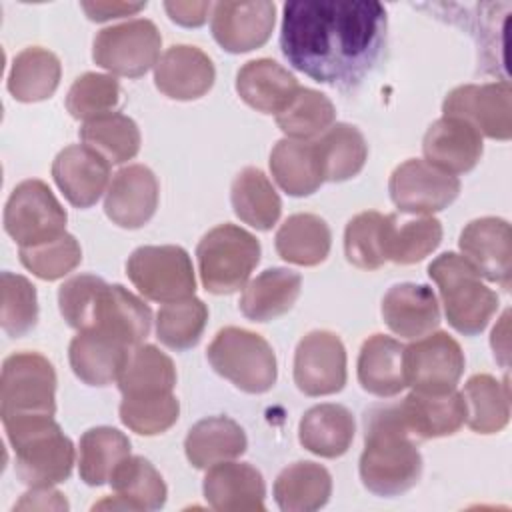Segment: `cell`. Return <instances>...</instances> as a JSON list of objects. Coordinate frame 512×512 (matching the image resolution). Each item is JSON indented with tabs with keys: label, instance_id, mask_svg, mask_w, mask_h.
<instances>
[{
	"label": "cell",
	"instance_id": "cell-1",
	"mask_svg": "<svg viewBox=\"0 0 512 512\" xmlns=\"http://www.w3.org/2000/svg\"><path fill=\"white\" fill-rule=\"evenodd\" d=\"M386 26V8L372 0L286 2L280 48L296 70L346 90L360 84L376 64Z\"/></svg>",
	"mask_w": 512,
	"mask_h": 512
},
{
	"label": "cell",
	"instance_id": "cell-2",
	"mask_svg": "<svg viewBox=\"0 0 512 512\" xmlns=\"http://www.w3.org/2000/svg\"><path fill=\"white\" fill-rule=\"evenodd\" d=\"M58 308L78 332L100 330L130 348L142 344L152 328V310L122 284H108L94 274H78L58 288Z\"/></svg>",
	"mask_w": 512,
	"mask_h": 512
},
{
	"label": "cell",
	"instance_id": "cell-3",
	"mask_svg": "<svg viewBox=\"0 0 512 512\" xmlns=\"http://www.w3.org/2000/svg\"><path fill=\"white\" fill-rule=\"evenodd\" d=\"M360 480L376 496H400L422 476L418 440L404 426L398 404L374 406L364 416Z\"/></svg>",
	"mask_w": 512,
	"mask_h": 512
},
{
	"label": "cell",
	"instance_id": "cell-4",
	"mask_svg": "<svg viewBox=\"0 0 512 512\" xmlns=\"http://www.w3.org/2000/svg\"><path fill=\"white\" fill-rule=\"evenodd\" d=\"M2 424L14 450V470L20 482L32 488L68 480L76 450L50 414L10 416L2 418Z\"/></svg>",
	"mask_w": 512,
	"mask_h": 512
},
{
	"label": "cell",
	"instance_id": "cell-5",
	"mask_svg": "<svg viewBox=\"0 0 512 512\" xmlns=\"http://www.w3.org/2000/svg\"><path fill=\"white\" fill-rule=\"evenodd\" d=\"M436 282L448 324L464 334H480L498 310V294L482 282L476 268L456 252H444L428 264Z\"/></svg>",
	"mask_w": 512,
	"mask_h": 512
},
{
	"label": "cell",
	"instance_id": "cell-6",
	"mask_svg": "<svg viewBox=\"0 0 512 512\" xmlns=\"http://www.w3.org/2000/svg\"><path fill=\"white\" fill-rule=\"evenodd\" d=\"M206 358L216 374L248 394L268 392L278 378L276 354L258 332L226 326L212 338Z\"/></svg>",
	"mask_w": 512,
	"mask_h": 512
},
{
	"label": "cell",
	"instance_id": "cell-7",
	"mask_svg": "<svg viewBox=\"0 0 512 512\" xmlns=\"http://www.w3.org/2000/svg\"><path fill=\"white\" fill-rule=\"evenodd\" d=\"M202 286L212 294H234L246 286L260 262V242L236 224H218L196 246Z\"/></svg>",
	"mask_w": 512,
	"mask_h": 512
},
{
	"label": "cell",
	"instance_id": "cell-8",
	"mask_svg": "<svg viewBox=\"0 0 512 512\" xmlns=\"http://www.w3.org/2000/svg\"><path fill=\"white\" fill-rule=\"evenodd\" d=\"M126 274L134 288L152 302H176L196 292L190 254L182 246H140L126 260Z\"/></svg>",
	"mask_w": 512,
	"mask_h": 512
},
{
	"label": "cell",
	"instance_id": "cell-9",
	"mask_svg": "<svg viewBox=\"0 0 512 512\" xmlns=\"http://www.w3.org/2000/svg\"><path fill=\"white\" fill-rule=\"evenodd\" d=\"M56 412V370L38 352L10 354L0 374V416Z\"/></svg>",
	"mask_w": 512,
	"mask_h": 512
},
{
	"label": "cell",
	"instance_id": "cell-10",
	"mask_svg": "<svg viewBox=\"0 0 512 512\" xmlns=\"http://www.w3.org/2000/svg\"><path fill=\"white\" fill-rule=\"evenodd\" d=\"M162 36L148 18L102 28L92 44V60L116 76L140 78L160 60Z\"/></svg>",
	"mask_w": 512,
	"mask_h": 512
},
{
	"label": "cell",
	"instance_id": "cell-11",
	"mask_svg": "<svg viewBox=\"0 0 512 512\" xmlns=\"http://www.w3.org/2000/svg\"><path fill=\"white\" fill-rule=\"evenodd\" d=\"M68 214L42 180L20 182L4 206V230L20 246H36L66 232Z\"/></svg>",
	"mask_w": 512,
	"mask_h": 512
},
{
	"label": "cell",
	"instance_id": "cell-12",
	"mask_svg": "<svg viewBox=\"0 0 512 512\" xmlns=\"http://www.w3.org/2000/svg\"><path fill=\"white\" fill-rule=\"evenodd\" d=\"M442 112L466 120L486 138L502 142L512 138V88L508 80L456 86L446 94Z\"/></svg>",
	"mask_w": 512,
	"mask_h": 512
},
{
	"label": "cell",
	"instance_id": "cell-13",
	"mask_svg": "<svg viewBox=\"0 0 512 512\" xmlns=\"http://www.w3.org/2000/svg\"><path fill=\"white\" fill-rule=\"evenodd\" d=\"M388 192L400 212L430 216L458 198L460 180L426 160L410 158L390 174Z\"/></svg>",
	"mask_w": 512,
	"mask_h": 512
},
{
	"label": "cell",
	"instance_id": "cell-14",
	"mask_svg": "<svg viewBox=\"0 0 512 512\" xmlns=\"http://www.w3.org/2000/svg\"><path fill=\"white\" fill-rule=\"evenodd\" d=\"M464 352L460 344L442 330H434L410 346H404L406 386L418 392L454 390L464 372Z\"/></svg>",
	"mask_w": 512,
	"mask_h": 512
},
{
	"label": "cell",
	"instance_id": "cell-15",
	"mask_svg": "<svg viewBox=\"0 0 512 512\" xmlns=\"http://www.w3.org/2000/svg\"><path fill=\"white\" fill-rule=\"evenodd\" d=\"M346 348L328 330H312L294 352V384L306 396L336 394L346 384Z\"/></svg>",
	"mask_w": 512,
	"mask_h": 512
},
{
	"label": "cell",
	"instance_id": "cell-16",
	"mask_svg": "<svg viewBox=\"0 0 512 512\" xmlns=\"http://www.w3.org/2000/svg\"><path fill=\"white\" fill-rule=\"evenodd\" d=\"M276 24V4L254 2H216L212 6L210 30L214 40L230 54H242L264 46Z\"/></svg>",
	"mask_w": 512,
	"mask_h": 512
},
{
	"label": "cell",
	"instance_id": "cell-17",
	"mask_svg": "<svg viewBox=\"0 0 512 512\" xmlns=\"http://www.w3.org/2000/svg\"><path fill=\"white\" fill-rule=\"evenodd\" d=\"M458 246L482 278L500 284L504 290L510 288L512 232L504 218L484 216L468 222L460 232Z\"/></svg>",
	"mask_w": 512,
	"mask_h": 512
},
{
	"label": "cell",
	"instance_id": "cell-18",
	"mask_svg": "<svg viewBox=\"0 0 512 512\" xmlns=\"http://www.w3.org/2000/svg\"><path fill=\"white\" fill-rule=\"evenodd\" d=\"M52 178L72 206L90 208L108 190L110 162L88 144H70L56 154Z\"/></svg>",
	"mask_w": 512,
	"mask_h": 512
},
{
	"label": "cell",
	"instance_id": "cell-19",
	"mask_svg": "<svg viewBox=\"0 0 512 512\" xmlns=\"http://www.w3.org/2000/svg\"><path fill=\"white\" fill-rule=\"evenodd\" d=\"M160 186L154 172L144 164L120 168L106 190L104 212L120 228H142L156 212Z\"/></svg>",
	"mask_w": 512,
	"mask_h": 512
},
{
	"label": "cell",
	"instance_id": "cell-20",
	"mask_svg": "<svg viewBox=\"0 0 512 512\" xmlns=\"http://www.w3.org/2000/svg\"><path fill=\"white\" fill-rule=\"evenodd\" d=\"M426 162L456 176L470 172L482 158V134L462 118L442 116L432 122L422 138Z\"/></svg>",
	"mask_w": 512,
	"mask_h": 512
},
{
	"label": "cell",
	"instance_id": "cell-21",
	"mask_svg": "<svg viewBox=\"0 0 512 512\" xmlns=\"http://www.w3.org/2000/svg\"><path fill=\"white\" fill-rule=\"evenodd\" d=\"M216 80L210 56L198 46L174 44L154 66L156 88L172 100H198Z\"/></svg>",
	"mask_w": 512,
	"mask_h": 512
},
{
	"label": "cell",
	"instance_id": "cell-22",
	"mask_svg": "<svg viewBox=\"0 0 512 512\" xmlns=\"http://www.w3.org/2000/svg\"><path fill=\"white\" fill-rule=\"evenodd\" d=\"M202 492L218 512H262L266 484L262 474L248 462H218L208 468Z\"/></svg>",
	"mask_w": 512,
	"mask_h": 512
},
{
	"label": "cell",
	"instance_id": "cell-23",
	"mask_svg": "<svg viewBox=\"0 0 512 512\" xmlns=\"http://www.w3.org/2000/svg\"><path fill=\"white\" fill-rule=\"evenodd\" d=\"M398 412L416 440L452 436L466 422V402L456 388L446 392L412 390L398 402Z\"/></svg>",
	"mask_w": 512,
	"mask_h": 512
},
{
	"label": "cell",
	"instance_id": "cell-24",
	"mask_svg": "<svg viewBox=\"0 0 512 512\" xmlns=\"http://www.w3.org/2000/svg\"><path fill=\"white\" fill-rule=\"evenodd\" d=\"M382 320L400 338L418 340L440 324V304L426 284H394L382 298Z\"/></svg>",
	"mask_w": 512,
	"mask_h": 512
},
{
	"label": "cell",
	"instance_id": "cell-25",
	"mask_svg": "<svg viewBox=\"0 0 512 512\" xmlns=\"http://www.w3.org/2000/svg\"><path fill=\"white\" fill-rule=\"evenodd\" d=\"M130 346L100 330L78 332L68 346L70 368L88 386H110L128 360Z\"/></svg>",
	"mask_w": 512,
	"mask_h": 512
},
{
	"label": "cell",
	"instance_id": "cell-26",
	"mask_svg": "<svg viewBox=\"0 0 512 512\" xmlns=\"http://www.w3.org/2000/svg\"><path fill=\"white\" fill-rule=\"evenodd\" d=\"M114 498H106L96 508L160 510L166 504L168 488L162 474L144 456H126L110 476Z\"/></svg>",
	"mask_w": 512,
	"mask_h": 512
},
{
	"label": "cell",
	"instance_id": "cell-27",
	"mask_svg": "<svg viewBox=\"0 0 512 512\" xmlns=\"http://www.w3.org/2000/svg\"><path fill=\"white\" fill-rule=\"evenodd\" d=\"M298 90L294 74L272 58L250 60L236 74L238 96L262 114L282 112Z\"/></svg>",
	"mask_w": 512,
	"mask_h": 512
},
{
	"label": "cell",
	"instance_id": "cell-28",
	"mask_svg": "<svg viewBox=\"0 0 512 512\" xmlns=\"http://www.w3.org/2000/svg\"><path fill=\"white\" fill-rule=\"evenodd\" d=\"M356 374L360 386L378 398H392L406 388L404 346L386 334H372L364 340Z\"/></svg>",
	"mask_w": 512,
	"mask_h": 512
},
{
	"label": "cell",
	"instance_id": "cell-29",
	"mask_svg": "<svg viewBox=\"0 0 512 512\" xmlns=\"http://www.w3.org/2000/svg\"><path fill=\"white\" fill-rule=\"evenodd\" d=\"M356 432L352 412L342 404H316L304 412L298 424L300 444L320 456L338 458L348 452Z\"/></svg>",
	"mask_w": 512,
	"mask_h": 512
},
{
	"label": "cell",
	"instance_id": "cell-30",
	"mask_svg": "<svg viewBox=\"0 0 512 512\" xmlns=\"http://www.w3.org/2000/svg\"><path fill=\"white\" fill-rule=\"evenodd\" d=\"M248 440L242 426L228 416H208L198 420L186 434L184 452L188 462L198 470L226 460H234L246 452Z\"/></svg>",
	"mask_w": 512,
	"mask_h": 512
},
{
	"label": "cell",
	"instance_id": "cell-31",
	"mask_svg": "<svg viewBox=\"0 0 512 512\" xmlns=\"http://www.w3.org/2000/svg\"><path fill=\"white\" fill-rule=\"evenodd\" d=\"M302 276L288 268H268L252 278L240 296V312L252 322L284 316L298 300Z\"/></svg>",
	"mask_w": 512,
	"mask_h": 512
},
{
	"label": "cell",
	"instance_id": "cell-32",
	"mask_svg": "<svg viewBox=\"0 0 512 512\" xmlns=\"http://www.w3.org/2000/svg\"><path fill=\"white\" fill-rule=\"evenodd\" d=\"M270 172L276 184L296 198L314 194L326 182L312 140H278L270 152Z\"/></svg>",
	"mask_w": 512,
	"mask_h": 512
},
{
	"label": "cell",
	"instance_id": "cell-33",
	"mask_svg": "<svg viewBox=\"0 0 512 512\" xmlns=\"http://www.w3.org/2000/svg\"><path fill=\"white\" fill-rule=\"evenodd\" d=\"M394 230V214H380L376 210L356 214L344 230L346 260L362 270H378L388 262Z\"/></svg>",
	"mask_w": 512,
	"mask_h": 512
},
{
	"label": "cell",
	"instance_id": "cell-34",
	"mask_svg": "<svg viewBox=\"0 0 512 512\" xmlns=\"http://www.w3.org/2000/svg\"><path fill=\"white\" fill-rule=\"evenodd\" d=\"M274 244L282 260L296 266H318L330 254L332 232L318 214L298 212L280 224Z\"/></svg>",
	"mask_w": 512,
	"mask_h": 512
},
{
	"label": "cell",
	"instance_id": "cell-35",
	"mask_svg": "<svg viewBox=\"0 0 512 512\" xmlns=\"http://www.w3.org/2000/svg\"><path fill=\"white\" fill-rule=\"evenodd\" d=\"M330 494V472L310 460L288 464L274 480V500L284 512L318 510L330 500Z\"/></svg>",
	"mask_w": 512,
	"mask_h": 512
},
{
	"label": "cell",
	"instance_id": "cell-36",
	"mask_svg": "<svg viewBox=\"0 0 512 512\" xmlns=\"http://www.w3.org/2000/svg\"><path fill=\"white\" fill-rule=\"evenodd\" d=\"M230 202L234 214L256 230H270L282 212V200L268 176L254 166L236 174L230 186Z\"/></svg>",
	"mask_w": 512,
	"mask_h": 512
},
{
	"label": "cell",
	"instance_id": "cell-37",
	"mask_svg": "<svg viewBox=\"0 0 512 512\" xmlns=\"http://www.w3.org/2000/svg\"><path fill=\"white\" fill-rule=\"evenodd\" d=\"M60 76L58 56L46 48L30 46L14 56L6 86L18 102H40L56 92Z\"/></svg>",
	"mask_w": 512,
	"mask_h": 512
},
{
	"label": "cell",
	"instance_id": "cell-38",
	"mask_svg": "<svg viewBox=\"0 0 512 512\" xmlns=\"http://www.w3.org/2000/svg\"><path fill=\"white\" fill-rule=\"evenodd\" d=\"M466 424L476 434H496L510 420V386L490 374H474L464 384Z\"/></svg>",
	"mask_w": 512,
	"mask_h": 512
},
{
	"label": "cell",
	"instance_id": "cell-39",
	"mask_svg": "<svg viewBox=\"0 0 512 512\" xmlns=\"http://www.w3.org/2000/svg\"><path fill=\"white\" fill-rule=\"evenodd\" d=\"M314 144L326 182H344L354 178L368 158L364 134L346 122L332 124L318 140H314Z\"/></svg>",
	"mask_w": 512,
	"mask_h": 512
},
{
	"label": "cell",
	"instance_id": "cell-40",
	"mask_svg": "<svg viewBox=\"0 0 512 512\" xmlns=\"http://www.w3.org/2000/svg\"><path fill=\"white\" fill-rule=\"evenodd\" d=\"M176 368L168 354L154 344H138L130 350L128 360L118 376L122 396H146L174 392Z\"/></svg>",
	"mask_w": 512,
	"mask_h": 512
},
{
	"label": "cell",
	"instance_id": "cell-41",
	"mask_svg": "<svg viewBox=\"0 0 512 512\" xmlns=\"http://www.w3.org/2000/svg\"><path fill=\"white\" fill-rule=\"evenodd\" d=\"M130 456V440L124 432L112 426H96L80 436L78 472L88 486L110 482L116 466Z\"/></svg>",
	"mask_w": 512,
	"mask_h": 512
},
{
	"label": "cell",
	"instance_id": "cell-42",
	"mask_svg": "<svg viewBox=\"0 0 512 512\" xmlns=\"http://www.w3.org/2000/svg\"><path fill=\"white\" fill-rule=\"evenodd\" d=\"M80 138L84 144L100 152L110 164H124L140 150L138 124L122 112H108L84 122Z\"/></svg>",
	"mask_w": 512,
	"mask_h": 512
},
{
	"label": "cell",
	"instance_id": "cell-43",
	"mask_svg": "<svg viewBox=\"0 0 512 512\" xmlns=\"http://www.w3.org/2000/svg\"><path fill=\"white\" fill-rule=\"evenodd\" d=\"M336 120L332 100L312 88H302L294 94L288 106L276 114L278 128L292 140H312L322 136Z\"/></svg>",
	"mask_w": 512,
	"mask_h": 512
},
{
	"label": "cell",
	"instance_id": "cell-44",
	"mask_svg": "<svg viewBox=\"0 0 512 512\" xmlns=\"http://www.w3.org/2000/svg\"><path fill=\"white\" fill-rule=\"evenodd\" d=\"M208 322V306L196 298L164 304L156 314V336L170 350L182 352L196 346Z\"/></svg>",
	"mask_w": 512,
	"mask_h": 512
},
{
	"label": "cell",
	"instance_id": "cell-45",
	"mask_svg": "<svg viewBox=\"0 0 512 512\" xmlns=\"http://www.w3.org/2000/svg\"><path fill=\"white\" fill-rule=\"evenodd\" d=\"M118 414L128 430L140 436H156L176 424L180 414V402L174 392L122 396Z\"/></svg>",
	"mask_w": 512,
	"mask_h": 512
},
{
	"label": "cell",
	"instance_id": "cell-46",
	"mask_svg": "<svg viewBox=\"0 0 512 512\" xmlns=\"http://www.w3.org/2000/svg\"><path fill=\"white\" fill-rule=\"evenodd\" d=\"M38 322V294L36 286L20 274H0V326L12 336L28 334Z\"/></svg>",
	"mask_w": 512,
	"mask_h": 512
},
{
	"label": "cell",
	"instance_id": "cell-47",
	"mask_svg": "<svg viewBox=\"0 0 512 512\" xmlns=\"http://www.w3.org/2000/svg\"><path fill=\"white\" fill-rule=\"evenodd\" d=\"M118 102V80L110 74L98 72H84L82 76H78L66 94V110L72 118L84 122L114 112Z\"/></svg>",
	"mask_w": 512,
	"mask_h": 512
},
{
	"label": "cell",
	"instance_id": "cell-48",
	"mask_svg": "<svg viewBox=\"0 0 512 512\" xmlns=\"http://www.w3.org/2000/svg\"><path fill=\"white\" fill-rule=\"evenodd\" d=\"M20 262L34 276L50 282L64 278L82 262V248L72 234L64 232L36 246L20 248Z\"/></svg>",
	"mask_w": 512,
	"mask_h": 512
},
{
	"label": "cell",
	"instance_id": "cell-49",
	"mask_svg": "<svg viewBox=\"0 0 512 512\" xmlns=\"http://www.w3.org/2000/svg\"><path fill=\"white\" fill-rule=\"evenodd\" d=\"M442 242V224L434 216H424L416 220L404 222L400 228L396 226L392 244H390V256L394 264H416L424 260L428 254H432Z\"/></svg>",
	"mask_w": 512,
	"mask_h": 512
},
{
	"label": "cell",
	"instance_id": "cell-50",
	"mask_svg": "<svg viewBox=\"0 0 512 512\" xmlns=\"http://www.w3.org/2000/svg\"><path fill=\"white\" fill-rule=\"evenodd\" d=\"M212 6L214 4L210 2H164V10L168 12L170 20L186 28L202 26Z\"/></svg>",
	"mask_w": 512,
	"mask_h": 512
},
{
	"label": "cell",
	"instance_id": "cell-51",
	"mask_svg": "<svg viewBox=\"0 0 512 512\" xmlns=\"http://www.w3.org/2000/svg\"><path fill=\"white\" fill-rule=\"evenodd\" d=\"M68 502L62 492L52 486H32L22 500L16 504V510H66Z\"/></svg>",
	"mask_w": 512,
	"mask_h": 512
},
{
	"label": "cell",
	"instance_id": "cell-52",
	"mask_svg": "<svg viewBox=\"0 0 512 512\" xmlns=\"http://www.w3.org/2000/svg\"><path fill=\"white\" fill-rule=\"evenodd\" d=\"M86 16L94 22H106L112 18H122V16H132L140 10L146 8V2L138 4H128V2H82L80 4Z\"/></svg>",
	"mask_w": 512,
	"mask_h": 512
},
{
	"label": "cell",
	"instance_id": "cell-53",
	"mask_svg": "<svg viewBox=\"0 0 512 512\" xmlns=\"http://www.w3.org/2000/svg\"><path fill=\"white\" fill-rule=\"evenodd\" d=\"M508 318L510 312L506 310L498 322V326H494L492 336H490V344L494 350V358L500 360V364L506 368L508 366Z\"/></svg>",
	"mask_w": 512,
	"mask_h": 512
}]
</instances>
